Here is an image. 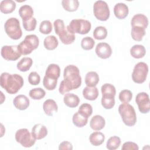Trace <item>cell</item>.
<instances>
[{
    "label": "cell",
    "instance_id": "1",
    "mask_svg": "<svg viewBox=\"0 0 150 150\" xmlns=\"http://www.w3.org/2000/svg\"><path fill=\"white\" fill-rule=\"evenodd\" d=\"M64 80L59 86V91L61 94H65L70 90L78 88L81 84V77L79 68L73 64L67 66L63 72Z\"/></svg>",
    "mask_w": 150,
    "mask_h": 150
},
{
    "label": "cell",
    "instance_id": "2",
    "mask_svg": "<svg viewBox=\"0 0 150 150\" xmlns=\"http://www.w3.org/2000/svg\"><path fill=\"white\" fill-rule=\"evenodd\" d=\"M23 77L18 74H9L4 72L0 77V85L6 92L11 94H14L23 86Z\"/></svg>",
    "mask_w": 150,
    "mask_h": 150
},
{
    "label": "cell",
    "instance_id": "3",
    "mask_svg": "<svg viewBox=\"0 0 150 150\" xmlns=\"http://www.w3.org/2000/svg\"><path fill=\"white\" fill-rule=\"evenodd\" d=\"M54 28L56 34H57L61 42L64 45H70L75 40V35L70 32L67 26L64 25V21L62 19H56L54 21Z\"/></svg>",
    "mask_w": 150,
    "mask_h": 150
},
{
    "label": "cell",
    "instance_id": "4",
    "mask_svg": "<svg viewBox=\"0 0 150 150\" xmlns=\"http://www.w3.org/2000/svg\"><path fill=\"white\" fill-rule=\"evenodd\" d=\"M118 112L123 122L128 127H132L136 124L137 115L134 108L128 103L121 104L118 107Z\"/></svg>",
    "mask_w": 150,
    "mask_h": 150
},
{
    "label": "cell",
    "instance_id": "5",
    "mask_svg": "<svg viewBox=\"0 0 150 150\" xmlns=\"http://www.w3.org/2000/svg\"><path fill=\"white\" fill-rule=\"evenodd\" d=\"M39 45L38 37L35 35H28L18 45V48L21 54L28 55L36 49Z\"/></svg>",
    "mask_w": 150,
    "mask_h": 150
},
{
    "label": "cell",
    "instance_id": "6",
    "mask_svg": "<svg viewBox=\"0 0 150 150\" xmlns=\"http://www.w3.org/2000/svg\"><path fill=\"white\" fill-rule=\"evenodd\" d=\"M6 33L12 39L18 40L22 36V31L19 21L16 18H10L4 24Z\"/></svg>",
    "mask_w": 150,
    "mask_h": 150
},
{
    "label": "cell",
    "instance_id": "7",
    "mask_svg": "<svg viewBox=\"0 0 150 150\" xmlns=\"http://www.w3.org/2000/svg\"><path fill=\"white\" fill-rule=\"evenodd\" d=\"M91 25L90 21L82 19H73L67 26L68 30L72 33L85 35L91 30Z\"/></svg>",
    "mask_w": 150,
    "mask_h": 150
},
{
    "label": "cell",
    "instance_id": "8",
    "mask_svg": "<svg viewBox=\"0 0 150 150\" xmlns=\"http://www.w3.org/2000/svg\"><path fill=\"white\" fill-rule=\"evenodd\" d=\"M15 138L17 142L25 148H30L34 145L36 139L26 128H21L15 133Z\"/></svg>",
    "mask_w": 150,
    "mask_h": 150
},
{
    "label": "cell",
    "instance_id": "9",
    "mask_svg": "<svg viewBox=\"0 0 150 150\" xmlns=\"http://www.w3.org/2000/svg\"><path fill=\"white\" fill-rule=\"evenodd\" d=\"M148 73V64L142 62H139L134 67L132 73V79L135 83H143L146 79Z\"/></svg>",
    "mask_w": 150,
    "mask_h": 150
},
{
    "label": "cell",
    "instance_id": "10",
    "mask_svg": "<svg viewBox=\"0 0 150 150\" xmlns=\"http://www.w3.org/2000/svg\"><path fill=\"white\" fill-rule=\"evenodd\" d=\"M93 13L95 17L101 21H105L108 19L110 15L109 7L106 2L97 1L93 5Z\"/></svg>",
    "mask_w": 150,
    "mask_h": 150
},
{
    "label": "cell",
    "instance_id": "11",
    "mask_svg": "<svg viewBox=\"0 0 150 150\" xmlns=\"http://www.w3.org/2000/svg\"><path fill=\"white\" fill-rule=\"evenodd\" d=\"M1 54V56L5 60L8 61H15L21 56V54L18 50V45H5L2 46Z\"/></svg>",
    "mask_w": 150,
    "mask_h": 150
},
{
    "label": "cell",
    "instance_id": "12",
    "mask_svg": "<svg viewBox=\"0 0 150 150\" xmlns=\"http://www.w3.org/2000/svg\"><path fill=\"white\" fill-rule=\"evenodd\" d=\"M139 111L142 114H146L150 110V101L148 94L145 92L139 93L135 97Z\"/></svg>",
    "mask_w": 150,
    "mask_h": 150
},
{
    "label": "cell",
    "instance_id": "13",
    "mask_svg": "<svg viewBox=\"0 0 150 150\" xmlns=\"http://www.w3.org/2000/svg\"><path fill=\"white\" fill-rule=\"evenodd\" d=\"M96 54L101 59L109 58L112 54V49L110 45L105 42H101L97 45L95 49Z\"/></svg>",
    "mask_w": 150,
    "mask_h": 150
},
{
    "label": "cell",
    "instance_id": "14",
    "mask_svg": "<svg viewBox=\"0 0 150 150\" xmlns=\"http://www.w3.org/2000/svg\"><path fill=\"white\" fill-rule=\"evenodd\" d=\"M31 134L36 140L42 139L47 135V129L42 124H36L32 128Z\"/></svg>",
    "mask_w": 150,
    "mask_h": 150
},
{
    "label": "cell",
    "instance_id": "15",
    "mask_svg": "<svg viewBox=\"0 0 150 150\" xmlns=\"http://www.w3.org/2000/svg\"><path fill=\"white\" fill-rule=\"evenodd\" d=\"M13 104L17 109L19 110H25L29 106L30 101L26 96L19 94L14 98Z\"/></svg>",
    "mask_w": 150,
    "mask_h": 150
},
{
    "label": "cell",
    "instance_id": "16",
    "mask_svg": "<svg viewBox=\"0 0 150 150\" xmlns=\"http://www.w3.org/2000/svg\"><path fill=\"white\" fill-rule=\"evenodd\" d=\"M129 9L128 6L124 3L120 2L115 5L114 13L115 17L119 19H125L128 15Z\"/></svg>",
    "mask_w": 150,
    "mask_h": 150
},
{
    "label": "cell",
    "instance_id": "17",
    "mask_svg": "<svg viewBox=\"0 0 150 150\" xmlns=\"http://www.w3.org/2000/svg\"><path fill=\"white\" fill-rule=\"evenodd\" d=\"M131 23L132 27L137 26L146 29L148 25V19L145 15L141 13H138L133 16Z\"/></svg>",
    "mask_w": 150,
    "mask_h": 150
},
{
    "label": "cell",
    "instance_id": "18",
    "mask_svg": "<svg viewBox=\"0 0 150 150\" xmlns=\"http://www.w3.org/2000/svg\"><path fill=\"white\" fill-rule=\"evenodd\" d=\"M105 125V119L100 115L93 116L90 122L91 128L94 131H100L104 128Z\"/></svg>",
    "mask_w": 150,
    "mask_h": 150
},
{
    "label": "cell",
    "instance_id": "19",
    "mask_svg": "<svg viewBox=\"0 0 150 150\" xmlns=\"http://www.w3.org/2000/svg\"><path fill=\"white\" fill-rule=\"evenodd\" d=\"M43 109L47 115L53 116V114L57 111L58 107L54 100L47 99L43 103Z\"/></svg>",
    "mask_w": 150,
    "mask_h": 150
},
{
    "label": "cell",
    "instance_id": "20",
    "mask_svg": "<svg viewBox=\"0 0 150 150\" xmlns=\"http://www.w3.org/2000/svg\"><path fill=\"white\" fill-rule=\"evenodd\" d=\"M63 101L66 105L70 108H75L77 107L80 103L79 97L73 94V93H66L64 98Z\"/></svg>",
    "mask_w": 150,
    "mask_h": 150
},
{
    "label": "cell",
    "instance_id": "21",
    "mask_svg": "<svg viewBox=\"0 0 150 150\" xmlns=\"http://www.w3.org/2000/svg\"><path fill=\"white\" fill-rule=\"evenodd\" d=\"M98 90L96 87H86L83 90V96L84 98L90 101H94L98 96Z\"/></svg>",
    "mask_w": 150,
    "mask_h": 150
},
{
    "label": "cell",
    "instance_id": "22",
    "mask_svg": "<svg viewBox=\"0 0 150 150\" xmlns=\"http://www.w3.org/2000/svg\"><path fill=\"white\" fill-rule=\"evenodd\" d=\"M60 69L58 64H50L46 70L45 73V76L54 79H58V78L60 77Z\"/></svg>",
    "mask_w": 150,
    "mask_h": 150
},
{
    "label": "cell",
    "instance_id": "23",
    "mask_svg": "<svg viewBox=\"0 0 150 150\" xmlns=\"http://www.w3.org/2000/svg\"><path fill=\"white\" fill-rule=\"evenodd\" d=\"M16 3L12 0H3L0 3V10L1 12L7 14L11 13L15 11Z\"/></svg>",
    "mask_w": 150,
    "mask_h": 150
},
{
    "label": "cell",
    "instance_id": "24",
    "mask_svg": "<svg viewBox=\"0 0 150 150\" xmlns=\"http://www.w3.org/2000/svg\"><path fill=\"white\" fill-rule=\"evenodd\" d=\"M19 14L22 21H26L33 18V10L32 8L28 5H24L20 7L19 9Z\"/></svg>",
    "mask_w": 150,
    "mask_h": 150
},
{
    "label": "cell",
    "instance_id": "25",
    "mask_svg": "<svg viewBox=\"0 0 150 150\" xmlns=\"http://www.w3.org/2000/svg\"><path fill=\"white\" fill-rule=\"evenodd\" d=\"M99 81L98 74L96 71L88 72L85 77V83L87 86L96 87Z\"/></svg>",
    "mask_w": 150,
    "mask_h": 150
},
{
    "label": "cell",
    "instance_id": "26",
    "mask_svg": "<svg viewBox=\"0 0 150 150\" xmlns=\"http://www.w3.org/2000/svg\"><path fill=\"white\" fill-rule=\"evenodd\" d=\"M131 56L135 59L142 58L146 54V49L142 45H135L130 49Z\"/></svg>",
    "mask_w": 150,
    "mask_h": 150
},
{
    "label": "cell",
    "instance_id": "27",
    "mask_svg": "<svg viewBox=\"0 0 150 150\" xmlns=\"http://www.w3.org/2000/svg\"><path fill=\"white\" fill-rule=\"evenodd\" d=\"M32 64L33 60L30 57H25L18 62L16 67L19 71L22 72H26L30 69Z\"/></svg>",
    "mask_w": 150,
    "mask_h": 150
},
{
    "label": "cell",
    "instance_id": "28",
    "mask_svg": "<svg viewBox=\"0 0 150 150\" xmlns=\"http://www.w3.org/2000/svg\"><path fill=\"white\" fill-rule=\"evenodd\" d=\"M105 139L104 135L101 132H94L89 137L90 143L94 146H99L101 145Z\"/></svg>",
    "mask_w": 150,
    "mask_h": 150
},
{
    "label": "cell",
    "instance_id": "29",
    "mask_svg": "<svg viewBox=\"0 0 150 150\" xmlns=\"http://www.w3.org/2000/svg\"><path fill=\"white\" fill-rule=\"evenodd\" d=\"M59 45L57 39L53 35H50L45 38L43 41V45L45 49L49 50H53L55 49Z\"/></svg>",
    "mask_w": 150,
    "mask_h": 150
},
{
    "label": "cell",
    "instance_id": "30",
    "mask_svg": "<svg viewBox=\"0 0 150 150\" xmlns=\"http://www.w3.org/2000/svg\"><path fill=\"white\" fill-rule=\"evenodd\" d=\"M145 33V29L144 28L137 26L132 27L131 35L132 38L135 41H141Z\"/></svg>",
    "mask_w": 150,
    "mask_h": 150
},
{
    "label": "cell",
    "instance_id": "31",
    "mask_svg": "<svg viewBox=\"0 0 150 150\" xmlns=\"http://www.w3.org/2000/svg\"><path fill=\"white\" fill-rule=\"evenodd\" d=\"M63 8L68 12L76 11L79 6V2L77 0H63L62 1Z\"/></svg>",
    "mask_w": 150,
    "mask_h": 150
},
{
    "label": "cell",
    "instance_id": "32",
    "mask_svg": "<svg viewBox=\"0 0 150 150\" xmlns=\"http://www.w3.org/2000/svg\"><path fill=\"white\" fill-rule=\"evenodd\" d=\"M72 121L73 124L75 126L81 128L85 126L87 124L88 118L83 117L78 112H77L73 114Z\"/></svg>",
    "mask_w": 150,
    "mask_h": 150
},
{
    "label": "cell",
    "instance_id": "33",
    "mask_svg": "<svg viewBox=\"0 0 150 150\" xmlns=\"http://www.w3.org/2000/svg\"><path fill=\"white\" fill-rule=\"evenodd\" d=\"M102 96L115 97L116 90L115 87L110 83H105L101 86V88Z\"/></svg>",
    "mask_w": 150,
    "mask_h": 150
},
{
    "label": "cell",
    "instance_id": "34",
    "mask_svg": "<svg viewBox=\"0 0 150 150\" xmlns=\"http://www.w3.org/2000/svg\"><path fill=\"white\" fill-rule=\"evenodd\" d=\"M121 144V139L117 136L110 137L106 144V148L109 150H115L119 148Z\"/></svg>",
    "mask_w": 150,
    "mask_h": 150
},
{
    "label": "cell",
    "instance_id": "35",
    "mask_svg": "<svg viewBox=\"0 0 150 150\" xmlns=\"http://www.w3.org/2000/svg\"><path fill=\"white\" fill-rule=\"evenodd\" d=\"M107 36V30L104 26H99L95 28L93 31L94 38L97 40H103Z\"/></svg>",
    "mask_w": 150,
    "mask_h": 150
},
{
    "label": "cell",
    "instance_id": "36",
    "mask_svg": "<svg viewBox=\"0 0 150 150\" xmlns=\"http://www.w3.org/2000/svg\"><path fill=\"white\" fill-rule=\"evenodd\" d=\"M77 112L83 117L88 118L93 113V107L90 104L84 103L80 106Z\"/></svg>",
    "mask_w": 150,
    "mask_h": 150
},
{
    "label": "cell",
    "instance_id": "37",
    "mask_svg": "<svg viewBox=\"0 0 150 150\" xmlns=\"http://www.w3.org/2000/svg\"><path fill=\"white\" fill-rule=\"evenodd\" d=\"M29 95L33 100H41L45 96L46 92L42 88H35L29 91Z\"/></svg>",
    "mask_w": 150,
    "mask_h": 150
},
{
    "label": "cell",
    "instance_id": "38",
    "mask_svg": "<svg viewBox=\"0 0 150 150\" xmlns=\"http://www.w3.org/2000/svg\"><path fill=\"white\" fill-rule=\"evenodd\" d=\"M115 97L102 96L101 105L105 109H111L115 105Z\"/></svg>",
    "mask_w": 150,
    "mask_h": 150
},
{
    "label": "cell",
    "instance_id": "39",
    "mask_svg": "<svg viewBox=\"0 0 150 150\" xmlns=\"http://www.w3.org/2000/svg\"><path fill=\"white\" fill-rule=\"evenodd\" d=\"M94 45L95 41L90 36L84 37L81 41V47L83 49L86 50H91L94 47Z\"/></svg>",
    "mask_w": 150,
    "mask_h": 150
},
{
    "label": "cell",
    "instance_id": "40",
    "mask_svg": "<svg viewBox=\"0 0 150 150\" xmlns=\"http://www.w3.org/2000/svg\"><path fill=\"white\" fill-rule=\"evenodd\" d=\"M57 79H52L45 76L43 80V84L47 90H53L57 86Z\"/></svg>",
    "mask_w": 150,
    "mask_h": 150
},
{
    "label": "cell",
    "instance_id": "41",
    "mask_svg": "<svg viewBox=\"0 0 150 150\" xmlns=\"http://www.w3.org/2000/svg\"><path fill=\"white\" fill-rule=\"evenodd\" d=\"M52 25L50 21H43L39 26V31L41 33L44 35L49 34L52 30Z\"/></svg>",
    "mask_w": 150,
    "mask_h": 150
},
{
    "label": "cell",
    "instance_id": "42",
    "mask_svg": "<svg viewBox=\"0 0 150 150\" xmlns=\"http://www.w3.org/2000/svg\"><path fill=\"white\" fill-rule=\"evenodd\" d=\"M132 98V93L129 90H123L119 93V100L122 103H128L131 101Z\"/></svg>",
    "mask_w": 150,
    "mask_h": 150
},
{
    "label": "cell",
    "instance_id": "43",
    "mask_svg": "<svg viewBox=\"0 0 150 150\" xmlns=\"http://www.w3.org/2000/svg\"><path fill=\"white\" fill-rule=\"evenodd\" d=\"M36 19L33 17L31 19L26 21H22V24L24 29L27 31H33L36 26Z\"/></svg>",
    "mask_w": 150,
    "mask_h": 150
},
{
    "label": "cell",
    "instance_id": "44",
    "mask_svg": "<svg viewBox=\"0 0 150 150\" xmlns=\"http://www.w3.org/2000/svg\"><path fill=\"white\" fill-rule=\"evenodd\" d=\"M28 81L31 85L36 86L40 81V77L37 72L32 71L29 74Z\"/></svg>",
    "mask_w": 150,
    "mask_h": 150
},
{
    "label": "cell",
    "instance_id": "45",
    "mask_svg": "<svg viewBox=\"0 0 150 150\" xmlns=\"http://www.w3.org/2000/svg\"><path fill=\"white\" fill-rule=\"evenodd\" d=\"M121 149L122 150H138L139 147L136 143L128 141L123 144Z\"/></svg>",
    "mask_w": 150,
    "mask_h": 150
},
{
    "label": "cell",
    "instance_id": "46",
    "mask_svg": "<svg viewBox=\"0 0 150 150\" xmlns=\"http://www.w3.org/2000/svg\"><path fill=\"white\" fill-rule=\"evenodd\" d=\"M59 150H71L73 149L72 144L69 141H63L61 142L59 146Z\"/></svg>",
    "mask_w": 150,
    "mask_h": 150
}]
</instances>
